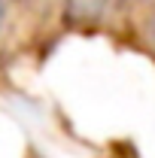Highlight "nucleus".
<instances>
[{"mask_svg":"<svg viewBox=\"0 0 155 158\" xmlns=\"http://www.w3.org/2000/svg\"><path fill=\"white\" fill-rule=\"evenodd\" d=\"M107 3L110 0H67V6H70V15L79 21H94L103 9H107Z\"/></svg>","mask_w":155,"mask_h":158,"instance_id":"obj_1","label":"nucleus"},{"mask_svg":"<svg viewBox=\"0 0 155 158\" xmlns=\"http://www.w3.org/2000/svg\"><path fill=\"white\" fill-rule=\"evenodd\" d=\"M3 21H6V3L0 0V31H3Z\"/></svg>","mask_w":155,"mask_h":158,"instance_id":"obj_2","label":"nucleus"},{"mask_svg":"<svg viewBox=\"0 0 155 158\" xmlns=\"http://www.w3.org/2000/svg\"><path fill=\"white\" fill-rule=\"evenodd\" d=\"M149 34H152V43H155V12H152V21H149Z\"/></svg>","mask_w":155,"mask_h":158,"instance_id":"obj_3","label":"nucleus"}]
</instances>
